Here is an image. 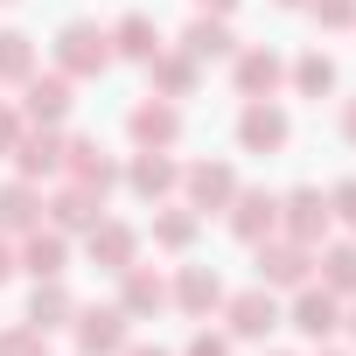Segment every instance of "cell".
Instances as JSON below:
<instances>
[{
	"label": "cell",
	"mask_w": 356,
	"mask_h": 356,
	"mask_svg": "<svg viewBox=\"0 0 356 356\" xmlns=\"http://www.w3.org/2000/svg\"><path fill=\"white\" fill-rule=\"evenodd\" d=\"M35 224H42L35 182H8V189H0V231H35Z\"/></svg>",
	"instance_id": "23"
},
{
	"label": "cell",
	"mask_w": 356,
	"mask_h": 356,
	"mask_svg": "<svg viewBox=\"0 0 356 356\" xmlns=\"http://www.w3.org/2000/svg\"><path fill=\"white\" fill-rule=\"evenodd\" d=\"M321 356H342V349H321Z\"/></svg>",
	"instance_id": "41"
},
{
	"label": "cell",
	"mask_w": 356,
	"mask_h": 356,
	"mask_svg": "<svg viewBox=\"0 0 356 356\" xmlns=\"http://www.w3.org/2000/svg\"><path fill=\"white\" fill-rule=\"evenodd\" d=\"M112 56L154 63V56H161V29H154V15H126V22L112 29Z\"/></svg>",
	"instance_id": "20"
},
{
	"label": "cell",
	"mask_w": 356,
	"mask_h": 356,
	"mask_svg": "<svg viewBox=\"0 0 356 356\" xmlns=\"http://www.w3.org/2000/svg\"><path fill=\"white\" fill-rule=\"evenodd\" d=\"M231 8H238V0H196V15H217V22H224Z\"/></svg>",
	"instance_id": "35"
},
{
	"label": "cell",
	"mask_w": 356,
	"mask_h": 356,
	"mask_svg": "<svg viewBox=\"0 0 356 356\" xmlns=\"http://www.w3.org/2000/svg\"><path fill=\"white\" fill-rule=\"evenodd\" d=\"M182 189H189V210H224L238 196V175L224 161H196V168H182Z\"/></svg>",
	"instance_id": "12"
},
{
	"label": "cell",
	"mask_w": 356,
	"mask_h": 356,
	"mask_svg": "<svg viewBox=\"0 0 356 356\" xmlns=\"http://www.w3.org/2000/svg\"><path fill=\"white\" fill-rule=\"evenodd\" d=\"M182 56H189V63H217V56H238V35H231L217 15H196V22L182 29Z\"/></svg>",
	"instance_id": "15"
},
{
	"label": "cell",
	"mask_w": 356,
	"mask_h": 356,
	"mask_svg": "<svg viewBox=\"0 0 356 356\" xmlns=\"http://www.w3.org/2000/svg\"><path fill=\"white\" fill-rule=\"evenodd\" d=\"M0 356H49V342H42V328H35V321H22V328L0 335Z\"/></svg>",
	"instance_id": "30"
},
{
	"label": "cell",
	"mask_w": 356,
	"mask_h": 356,
	"mask_svg": "<svg viewBox=\"0 0 356 356\" xmlns=\"http://www.w3.org/2000/svg\"><path fill=\"white\" fill-rule=\"evenodd\" d=\"M224 321H231V335H238V342H259V335H273L286 314H280L273 286H245V293H231V300H224Z\"/></svg>",
	"instance_id": "3"
},
{
	"label": "cell",
	"mask_w": 356,
	"mask_h": 356,
	"mask_svg": "<svg viewBox=\"0 0 356 356\" xmlns=\"http://www.w3.org/2000/svg\"><path fill=\"white\" fill-rule=\"evenodd\" d=\"M328 217L356 224V182H335V189H328Z\"/></svg>",
	"instance_id": "32"
},
{
	"label": "cell",
	"mask_w": 356,
	"mask_h": 356,
	"mask_svg": "<svg viewBox=\"0 0 356 356\" xmlns=\"http://www.w3.org/2000/svg\"><path fill=\"white\" fill-rule=\"evenodd\" d=\"M15 266H29L35 280H56V273H63V231H42V224L22 231V259H15Z\"/></svg>",
	"instance_id": "21"
},
{
	"label": "cell",
	"mask_w": 356,
	"mask_h": 356,
	"mask_svg": "<svg viewBox=\"0 0 356 356\" xmlns=\"http://www.w3.org/2000/svg\"><path fill=\"white\" fill-rule=\"evenodd\" d=\"M280 8H307V0H280Z\"/></svg>",
	"instance_id": "40"
},
{
	"label": "cell",
	"mask_w": 356,
	"mask_h": 356,
	"mask_svg": "<svg viewBox=\"0 0 356 356\" xmlns=\"http://www.w3.org/2000/svg\"><path fill=\"white\" fill-rule=\"evenodd\" d=\"M224 210H231V238H245V245L280 231V196H266V189H238Z\"/></svg>",
	"instance_id": "5"
},
{
	"label": "cell",
	"mask_w": 356,
	"mask_h": 356,
	"mask_svg": "<svg viewBox=\"0 0 356 356\" xmlns=\"http://www.w3.org/2000/svg\"><path fill=\"white\" fill-rule=\"evenodd\" d=\"M126 182H133V196H147V203H161L168 189H182V168L168 161V147H147L133 168H126Z\"/></svg>",
	"instance_id": "13"
},
{
	"label": "cell",
	"mask_w": 356,
	"mask_h": 356,
	"mask_svg": "<svg viewBox=\"0 0 356 356\" xmlns=\"http://www.w3.org/2000/svg\"><path fill=\"white\" fill-rule=\"evenodd\" d=\"M15 140H22V112L0 105V154H15Z\"/></svg>",
	"instance_id": "33"
},
{
	"label": "cell",
	"mask_w": 356,
	"mask_h": 356,
	"mask_svg": "<svg viewBox=\"0 0 356 356\" xmlns=\"http://www.w3.org/2000/svg\"><path fill=\"white\" fill-rule=\"evenodd\" d=\"M314 245L300 238H259V286H307Z\"/></svg>",
	"instance_id": "2"
},
{
	"label": "cell",
	"mask_w": 356,
	"mask_h": 356,
	"mask_svg": "<svg viewBox=\"0 0 356 356\" xmlns=\"http://www.w3.org/2000/svg\"><path fill=\"white\" fill-rule=\"evenodd\" d=\"M189 356H231V335H210V328H203V335L189 342Z\"/></svg>",
	"instance_id": "34"
},
{
	"label": "cell",
	"mask_w": 356,
	"mask_h": 356,
	"mask_svg": "<svg viewBox=\"0 0 356 356\" xmlns=\"http://www.w3.org/2000/svg\"><path fill=\"white\" fill-rule=\"evenodd\" d=\"M307 8H314L321 29H349V22H356V0H307Z\"/></svg>",
	"instance_id": "31"
},
{
	"label": "cell",
	"mask_w": 356,
	"mask_h": 356,
	"mask_svg": "<svg viewBox=\"0 0 356 356\" xmlns=\"http://www.w3.org/2000/svg\"><path fill=\"white\" fill-rule=\"evenodd\" d=\"M119 280H126V286H119V314H126V321H133V314H154V307H168V286H161V273H147L140 259H133Z\"/></svg>",
	"instance_id": "17"
},
{
	"label": "cell",
	"mask_w": 356,
	"mask_h": 356,
	"mask_svg": "<svg viewBox=\"0 0 356 356\" xmlns=\"http://www.w3.org/2000/svg\"><path fill=\"white\" fill-rule=\"evenodd\" d=\"M126 133L140 147H175V140H182V112H175V98H140L133 119H126Z\"/></svg>",
	"instance_id": "9"
},
{
	"label": "cell",
	"mask_w": 356,
	"mask_h": 356,
	"mask_svg": "<svg viewBox=\"0 0 356 356\" xmlns=\"http://www.w3.org/2000/svg\"><path fill=\"white\" fill-rule=\"evenodd\" d=\"M63 168H70V182H84V189H98V196L119 182V161H112L98 140H84V133H77V140H63Z\"/></svg>",
	"instance_id": "8"
},
{
	"label": "cell",
	"mask_w": 356,
	"mask_h": 356,
	"mask_svg": "<svg viewBox=\"0 0 356 356\" xmlns=\"http://www.w3.org/2000/svg\"><path fill=\"white\" fill-rule=\"evenodd\" d=\"M154 245L189 252V245H196V210H161V217H154Z\"/></svg>",
	"instance_id": "28"
},
{
	"label": "cell",
	"mask_w": 356,
	"mask_h": 356,
	"mask_svg": "<svg viewBox=\"0 0 356 356\" xmlns=\"http://www.w3.org/2000/svg\"><path fill=\"white\" fill-rule=\"evenodd\" d=\"M15 168H22V182L56 175V168H63V140H56V133H22V140H15Z\"/></svg>",
	"instance_id": "18"
},
{
	"label": "cell",
	"mask_w": 356,
	"mask_h": 356,
	"mask_svg": "<svg viewBox=\"0 0 356 356\" xmlns=\"http://www.w3.org/2000/svg\"><path fill=\"white\" fill-rule=\"evenodd\" d=\"M321 286H328L335 300L356 293V245H328V252H321Z\"/></svg>",
	"instance_id": "27"
},
{
	"label": "cell",
	"mask_w": 356,
	"mask_h": 356,
	"mask_svg": "<svg viewBox=\"0 0 356 356\" xmlns=\"http://www.w3.org/2000/svg\"><path fill=\"white\" fill-rule=\"evenodd\" d=\"M15 273V252H8V238H0V280H8Z\"/></svg>",
	"instance_id": "37"
},
{
	"label": "cell",
	"mask_w": 356,
	"mask_h": 356,
	"mask_svg": "<svg viewBox=\"0 0 356 356\" xmlns=\"http://www.w3.org/2000/svg\"><path fill=\"white\" fill-rule=\"evenodd\" d=\"M91 259H98L105 273H126V266L140 259V231H133V224H105V217H98V224H91Z\"/></svg>",
	"instance_id": "16"
},
{
	"label": "cell",
	"mask_w": 356,
	"mask_h": 356,
	"mask_svg": "<svg viewBox=\"0 0 356 356\" xmlns=\"http://www.w3.org/2000/svg\"><path fill=\"white\" fill-rule=\"evenodd\" d=\"M342 328H349V335H356V307H349V321H342Z\"/></svg>",
	"instance_id": "39"
},
{
	"label": "cell",
	"mask_w": 356,
	"mask_h": 356,
	"mask_svg": "<svg viewBox=\"0 0 356 356\" xmlns=\"http://www.w3.org/2000/svg\"><path fill=\"white\" fill-rule=\"evenodd\" d=\"M293 84H300L307 98H321V91H335V63H328L321 49H307V56L293 63Z\"/></svg>",
	"instance_id": "29"
},
{
	"label": "cell",
	"mask_w": 356,
	"mask_h": 356,
	"mask_svg": "<svg viewBox=\"0 0 356 356\" xmlns=\"http://www.w3.org/2000/svg\"><path fill=\"white\" fill-rule=\"evenodd\" d=\"M342 140H356V98L342 105Z\"/></svg>",
	"instance_id": "36"
},
{
	"label": "cell",
	"mask_w": 356,
	"mask_h": 356,
	"mask_svg": "<svg viewBox=\"0 0 356 356\" xmlns=\"http://www.w3.org/2000/svg\"><path fill=\"white\" fill-rule=\"evenodd\" d=\"M70 314H77V300H70V293H63L56 280H35V293H29V321H35V328L49 335V328H63Z\"/></svg>",
	"instance_id": "24"
},
{
	"label": "cell",
	"mask_w": 356,
	"mask_h": 356,
	"mask_svg": "<svg viewBox=\"0 0 356 356\" xmlns=\"http://www.w3.org/2000/svg\"><path fill=\"white\" fill-rule=\"evenodd\" d=\"M175 300H182L189 314H210V307H224V280H217L210 266H182V280H175Z\"/></svg>",
	"instance_id": "22"
},
{
	"label": "cell",
	"mask_w": 356,
	"mask_h": 356,
	"mask_svg": "<svg viewBox=\"0 0 356 356\" xmlns=\"http://www.w3.org/2000/svg\"><path fill=\"white\" fill-rule=\"evenodd\" d=\"M286 133H293V126H286V112H280L273 98H252V105L238 112V147H245V154H273V147H286Z\"/></svg>",
	"instance_id": "4"
},
{
	"label": "cell",
	"mask_w": 356,
	"mask_h": 356,
	"mask_svg": "<svg viewBox=\"0 0 356 356\" xmlns=\"http://www.w3.org/2000/svg\"><path fill=\"white\" fill-rule=\"evenodd\" d=\"M0 77H8V84H29L35 77V42L22 29H0Z\"/></svg>",
	"instance_id": "26"
},
{
	"label": "cell",
	"mask_w": 356,
	"mask_h": 356,
	"mask_svg": "<svg viewBox=\"0 0 356 356\" xmlns=\"http://www.w3.org/2000/svg\"><path fill=\"white\" fill-rule=\"evenodd\" d=\"M42 210H49V231H91V224H98V210H105V196H98V189H84V182H63Z\"/></svg>",
	"instance_id": "10"
},
{
	"label": "cell",
	"mask_w": 356,
	"mask_h": 356,
	"mask_svg": "<svg viewBox=\"0 0 356 356\" xmlns=\"http://www.w3.org/2000/svg\"><path fill=\"white\" fill-rule=\"evenodd\" d=\"M280 224H286V238H300V245L328 238V196H321V189H293V196H280Z\"/></svg>",
	"instance_id": "11"
},
{
	"label": "cell",
	"mask_w": 356,
	"mask_h": 356,
	"mask_svg": "<svg viewBox=\"0 0 356 356\" xmlns=\"http://www.w3.org/2000/svg\"><path fill=\"white\" fill-rule=\"evenodd\" d=\"M22 91H29V98H22V119H42V126H56V119H63V112L77 105V98H70V77H63V70H49V77H29Z\"/></svg>",
	"instance_id": "14"
},
{
	"label": "cell",
	"mask_w": 356,
	"mask_h": 356,
	"mask_svg": "<svg viewBox=\"0 0 356 356\" xmlns=\"http://www.w3.org/2000/svg\"><path fill=\"white\" fill-rule=\"evenodd\" d=\"M280 77H286V63H280L273 49H238V91H245V98H273Z\"/></svg>",
	"instance_id": "19"
},
{
	"label": "cell",
	"mask_w": 356,
	"mask_h": 356,
	"mask_svg": "<svg viewBox=\"0 0 356 356\" xmlns=\"http://www.w3.org/2000/svg\"><path fill=\"white\" fill-rule=\"evenodd\" d=\"M286 321H293V328H300L307 342H328V335L342 328V300H335L328 286H300V293H293V314H286Z\"/></svg>",
	"instance_id": "7"
},
{
	"label": "cell",
	"mask_w": 356,
	"mask_h": 356,
	"mask_svg": "<svg viewBox=\"0 0 356 356\" xmlns=\"http://www.w3.org/2000/svg\"><path fill=\"white\" fill-rule=\"evenodd\" d=\"M147 70H154V98H189V91H196V63H189V56H168V49H161Z\"/></svg>",
	"instance_id": "25"
},
{
	"label": "cell",
	"mask_w": 356,
	"mask_h": 356,
	"mask_svg": "<svg viewBox=\"0 0 356 356\" xmlns=\"http://www.w3.org/2000/svg\"><path fill=\"white\" fill-rule=\"evenodd\" d=\"M119 356H168V349H147V342H133V349H119Z\"/></svg>",
	"instance_id": "38"
},
{
	"label": "cell",
	"mask_w": 356,
	"mask_h": 356,
	"mask_svg": "<svg viewBox=\"0 0 356 356\" xmlns=\"http://www.w3.org/2000/svg\"><path fill=\"white\" fill-rule=\"evenodd\" d=\"M77 356H119L126 349V314L119 307H77Z\"/></svg>",
	"instance_id": "6"
},
{
	"label": "cell",
	"mask_w": 356,
	"mask_h": 356,
	"mask_svg": "<svg viewBox=\"0 0 356 356\" xmlns=\"http://www.w3.org/2000/svg\"><path fill=\"white\" fill-rule=\"evenodd\" d=\"M56 63H63V77H98V70L112 63V29L70 22V29L56 35Z\"/></svg>",
	"instance_id": "1"
}]
</instances>
